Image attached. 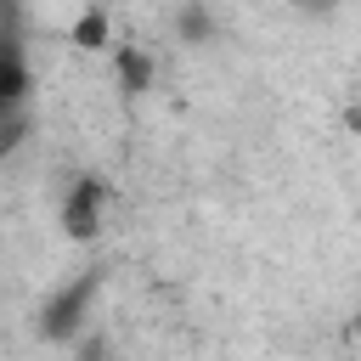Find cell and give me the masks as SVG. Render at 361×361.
I'll use <instances>...</instances> for the list:
<instances>
[{
	"label": "cell",
	"instance_id": "6da1fadb",
	"mask_svg": "<svg viewBox=\"0 0 361 361\" xmlns=\"http://www.w3.org/2000/svg\"><path fill=\"white\" fill-rule=\"evenodd\" d=\"M102 209H107V180L102 175H73L62 192V231L73 243H90L102 231Z\"/></svg>",
	"mask_w": 361,
	"mask_h": 361
},
{
	"label": "cell",
	"instance_id": "7a4b0ae2",
	"mask_svg": "<svg viewBox=\"0 0 361 361\" xmlns=\"http://www.w3.org/2000/svg\"><path fill=\"white\" fill-rule=\"evenodd\" d=\"M90 299H96V271H85V276H73L62 293H51V299H45V338H73L79 322L90 316Z\"/></svg>",
	"mask_w": 361,
	"mask_h": 361
},
{
	"label": "cell",
	"instance_id": "3957f363",
	"mask_svg": "<svg viewBox=\"0 0 361 361\" xmlns=\"http://www.w3.org/2000/svg\"><path fill=\"white\" fill-rule=\"evenodd\" d=\"M113 68H118V85H124L130 96H141V90H152V56H147L141 45H118V56H113Z\"/></svg>",
	"mask_w": 361,
	"mask_h": 361
},
{
	"label": "cell",
	"instance_id": "277c9868",
	"mask_svg": "<svg viewBox=\"0 0 361 361\" xmlns=\"http://www.w3.org/2000/svg\"><path fill=\"white\" fill-rule=\"evenodd\" d=\"M73 45H85V51H102L107 45V11L96 0H85V11L73 17Z\"/></svg>",
	"mask_w": 361,
	"mask_h": 361
},
{
	"label": "cell",
	"instance_id": "5b68a950",
	"mask_svg": "<svg viewBox=\"0 0 361 361\" xmlns=\"http://www.w3.org/2000/svg\"><path fill=\"white\" fill-rule=\"evenodd\" d=\"M175 28H180V39H192V45H203V39L214 34V23L203 17V6H186V11L175 17Z\"/></svg>",
	"mask_w": 361,
	"mask_h": 361
},
{
	"label": "cell",
	"instance_id": "8992f818",
	"mask_svg": "<svg viewBox=\"0 0 361 361\" xmlns=\"http://www.w3.org/2000/svg\"><path fill=\"white\" fill-rule=\"evenodd\" d=\"M344 124H350V130L361 135V107H350V113H344Z\"/></svg>",
	"mask_w": 361,
	"mask_h": 361
}]
</instances>
